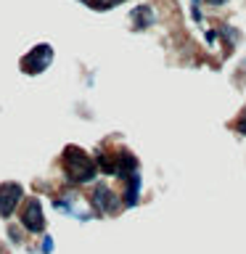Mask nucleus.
Segmentation results:
<instances>
[{
  "label": "nucleus",
  "instance_id": "obj_1",
  "mask_svg": "<svg viewBox=\"0 0 246 254\" xmlns=\"http://www.w3.org/2000/svg\"><path fill=\"white\" fill-rule=\"evenodd\" d=\"M61 164H63V172H66V178L71 183H90L95 178V172H98L95 162L79 146H66L63 148Z\"/></svg>",
  "mask_w": 246,
  "mask_h": 254
},
{
  "label": "nucleus",
  "instance_id": "obj_2",
  "mask_svg": "<svg viewBox=\"0 0 246 254\" xmlns=\"http://www.w3.org/2000/svg\"><path fill=\"white\" fill-rule=\"evenodd\" d=\"M51 61H53V48L48 43H40L21 59V69L27 74H40V71H45L51 66Z\"/></svg>",
  "mask_w": 246,
  "mask_h": 254
},
{
  "label": "nucleus",
  "instance_id": "obj_3",
  "mask_svg": "<svg viewBox=\"0 0 246 254\" xmlns=\"http://www.w3.org/2000/svg\"><path fill=\"white\" fill-rule=\"evenodd\" d=\"M21 225L29 230V233H43L45 230V214H43V206H40L37 198H29L21 209Z\"/></svg>",
  "mask_w": 246,
  "mask_h": 254
},
{
  "label": "nucleus",
  "instance_id": "obj_4",
  "mask_svg": "<svg viewBox=\"0 0 246 254\" xmlns=\"http://www.w3.org/2000/svg\"><path fill=\"white\" fill-rule=\"evenodd\" d=\"M24 196V188L19 183H3L0 186V217H11L16 204L21 201Z\"/></svg>",
  "mask_w": 246,
  "mask_h": 254
},
{
  "label": "nucleus",
  "instance_id": "obj_5",
  "mask_svg": "<svg viewBox=\"0 0 246 254\" xmlns=\"http://www.w3.org/2000/svg\"><path fill=\"white\" fill-rule=\"evenodd\" d=\"M90 201H93L95 209H101V212H117V196L111 193L109 186H95L90 190Z\"/></svg>",
  "mask_w": 246,
  "mask_h": 254
},
{
  "label": "nucleus",
  "instance_id": "obj_6",
  "mask_svg": "<svg viewBox=\"0 0 246 254\" xmlns=\"http://www.w3.org/2000/svg\"><path fill=\"white\" fill-rule=\"evenodd\" d=\"M130 19H132V29H148L151 24H154V8L151 5H135L132 8V13H130Z\"/></svg>",
  "mask_w": 246,
  "mask_h": 254
},
{
  "label": "nucleus",
  "instance_id": "obj_7",
  "mask_svg": "<svg viewBox=\"0 0 246 254\" xmlns=\"http://www.w3.org/2000/svg\"><path fill=\"white\" fill-rule=\"evenodd\" d=\"M82 3L98 8V11H106V8H114V5H119V3H124V0H82Z\"/></svg>",
  "mask_w": 246,
  "mask_h": 254
},
{
  "label": "nucleus",
  "instance_id": "obj_8",
  "mask_svg": "<svg viewBox=\"0 0 246 254\" xmlns=\"http://www.w3.org/2000/svg\"><path fill=\"white\" fill-rule=\"evenodd\" d=\"M236 130L246 135V111H244V114H241V117H238V119H236Z\"/></svg>",
  "mask_w": 246,
  "mask_h": 254
},
{
  "label": "nucleus",
  "instance_id": "obj_9",
  "mask_svg": "<svg viewBox=\"0 0 246 254\" xmlns=\"http://www.w3.org/2000/svg\"><path fill=\"white\" fill-rule=\"evenodd\" d=\"M51 252H53V241L45 236V238H43V254H51Z\"/></svg>",
  "mask_w": 246,
  "mask_h": 254
},
{
  "label": "nucleus",
  "instance_id": "obj_10",
  "mask_svg": "<svg viewBox=\"0 0 246 254\" xmlns=\"http://www.w3.org/2000/svg\"><path fill=\"white\" fill-rule=\"evenodd\" d=\"M204 3H209V5H225L228 0H204Z\"/></svg>",
  "mask_w": 246,
  "mask_h": 254
},
{
  "label": "nucleus",
  "instance_id": "obj_11",
  "mask_svg": "<svg viewBox=\"0 0 246 254\" xmlns=\"http://www.w3.org/2000/svg\"><path fill=\"white\" fill-rule=\"evenodd\" d=\"M190 3H193V8H198V3H201V0H190Z\"/></svg>",
  "mask_w": 246,
  "mask_h": 254
}]
</instances>
